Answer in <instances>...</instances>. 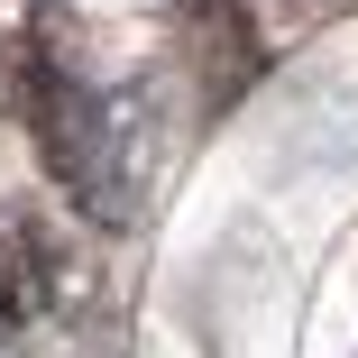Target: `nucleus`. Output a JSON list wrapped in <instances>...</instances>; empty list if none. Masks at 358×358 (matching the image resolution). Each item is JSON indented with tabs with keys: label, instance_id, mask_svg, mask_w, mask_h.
<instances>
[{
	"label": "nucleus",
	"instance_id": "obj_1",
	"mask_svg": "<svg viewBox=\"0 0 358 358\" xmlns=\"http://www.w3.org/2000/svg\"><path fill=\"white\" fill-rule=\"evenodd\" d=\"M10 110L28 129V148L46 166V184L83 211L92 230H129L148 211V166H138V120L120 92H101L64 46H46L37 28L10 37Z\"/></svg>",
	"mask_w": 358,
	"mask_h": 358
},
{
	"label": "nucleus",
	"instance_id": "obj_2",
	"mask_svg": "<svg viewBox=\"0 0 358 358\" xmlns=\"http://www.w3.org/2000/svg\"><path fill=\"white\" fill-rule=\"evenodd\" d=\"M64 303V248L46 239L37 211L0 221V349H37V331Z\"/></svg>",
	"mask_w": 358,
	"mask_h": 358
}]
</instances>
